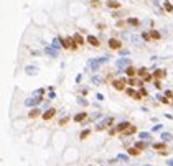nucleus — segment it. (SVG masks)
I'll return each mask as SVG.
<instances>
[{
  "label": "nucleus",
  "mask_w": 173,
  "mask_h": 166,
  "mask_svg": "<svg viewBox=\"0 0 173 166\" xmlns=\"http://www.w3.org/2000/svg\"><path fill=\"white\" fill-rule=\"evenodd\" d=\"M46 94V89H43V87H40V89H36V91H33V96L35 97H43Z\"/></svg>",
  "instance_id": "22"
},
{
  "label": "nucleus",
  "mask_w": 173,
  "mask_h": 166,
  "mask_svg": "<svg viewBox=\"0 0 173 166\" xmlns=\"http://www.w3.org/2000/svg\"><path fill=\"white\" fill-rule=\"evenodd\" d=\"M59 44H61V39H55V41H53V48H59Z\"/></svg>",
  "instance_id": "39"
},
{
  "label": "nucleus",
  "mask_w": 173,
  "mask_h": 166,
  "mask_svg": "<svg viewBox=\"0 0 173 166\" xmlns=\"http://www.w3.org/2000/svg\"><path fill=\"white\" fill-rule=\"evenodd\" d=\"M89 133H91V130H89V128L82 130V132H81V135H79V138H81V140H86V138L89 137Z\"/></svg>",
  "instance_id": "24"
},
{
  "label": "nucleus",
  "mask_w": 173,
  "mask_h": 166,
  "mask_svg": "<svg viewBox=\"0 0 173 166\" xmlns=\"http://www.w3.org/2000/svg\"><path fill=\"white\" fill-rule=\"evenodd\" d=\"M115 133H119V132H117V130H115V128H110V130H109V135H110V137H114Z\"/></svg>",
  "instance_id": "43"
},
{
  "label": "nucleus",
  "mask_w": 173,
  "mask_h": 166,
  "mask_svg": "<svg viewBox=\"0 0 173 166\" xmlns=\"http://www.w3.org/2000/svg\"><path fill=\"white\" fill-rule=\"evenodd\" d=\"M78 102H79L81 105H87V100H86V99H82V97H79V99H78Z\"/></svg>",
  "instance_id": "40"
},
{
  "label": "nucleus",
  "mask_w": 173,
  "mask_h": 166,
  "mask_svg": "<svg viewBox=\"0 0 173 166\" xmlns=\"http://www.w3.org/2000/svg\"><path fill=\"white\" fill-rule=\"evenodd\" d=\"M115 64H117V68H129V66H130V61L129 59H125V58H121V59H119L117 62H115Z\"/></svg>",
  "instance_id": "14"
},
{
  "label": "nucleus",
  "mask_w": 173,
  "mask_h": 166,
  "mask_svg": "<svg viewBox=\"0 0 173 166\" xmlns=\"http://www.w3.org/2000/svg\"><path fill=\"white\" fill-rule=\"evenodd\" d=\"M109 48L110 49H121L122 48V43L119 41V39H115V38H109Z\"/></svg>",
  "instance_id": "7"
},
{
  "label": "nucleus",
  "mask_w": 173,
  "mask_h": 166,
  "mask_svg": "<svg viewBox=\"0 0 173 166\" xmlns=\"http://www.w3.org/2000/svg\"><path fill=\"white\" fill-rule=\"evenodd\" d=\"M129 127H130V122H121V123L117 125V127H115V130H117L119 133H122L124 130H127Z\"/></svg>",
  "instance_id": "17"
},
{
  "label": "nucleus",
  "mask_w": 173,
  "mask_h": 166,
  "mask_svg": "<svg viewBox=\"0 0 173 166\" xmlns=\"http://www.w3.org/2000/svg\"><path fill=\"white\" fill-rule=\"evenodd\" d=\"M73 38H74V41H76L78 46H82V44H86V39H84L79 33H74V35H73Z\"/></svg>",
  "instance_id": "16"
},
{
  "label": "nucleus",
  "mask_w": 173,
  "mask_h": 166,
  "mask_svg": "<svg viewBox=\"0 0 173 166\" xmlns=\"http://www.w3.org/2000/svg\"><path fill=\"white\" fill-rule=\"evenodd\" d=\"M171 104H173V100H171Z\"/></svg>",
  "instance_id": "50"
},
{
  "label": "nucleus",
  "mask_w": 173,
  "mask_h": 166,
  "mask_svg": "<svg viewBox=\"0 0 173 166\" xmlns=\"http://www.w3.org/2000/svg\"><path fill=\"white\" fill-rule=\"evenodd\" d=\"M155 87H157V89H162V82H160V81H155Z\"/></svg>",
  "instance_id": "44"
},
{
  "label": "nucleus",
  "mask_w": 173,
  "mask_h": 166,
  "mask_svg": "<svg viewBox=\"0 0 173 166\" xmlns=\"http://www.w3.org/2000/svg\"><path fill=\"white\" fill-rule=\"evenodd\" d=\"M55 115H56V109H48V110L43 112L41 117H43V120H51Z\"/></svg>",
  "instance_id": "8"
},
{
  "label": "nucleus",
  "mask_w": 173,
  "mask_h": 166,
  "mask_svg": "<svg viewBox=\"0 0 173 166\" xmlns=\"http://www.w3.org/2000/svg\"><path fill=\"white\" fill-rule=\"evenodd\" d=\"M135 132H137V127L130 123V127H129L127 130H124V132H122V137H130V135H134Z\"/></svg>",
  "instance_id": "11"
},
{
  "label": "nucleus",
  "mask_w": 173,
  "mask_h": 166,
  "mask_svg": "<svg viewBox=\"0 0 173 166\" xmlns=\"http://www.w3.org/2000/svg\"><path fill=\"white\" fill-rule=\"evenodd\" d=\"M38 115H43V112L40 110L38 107H33V109H32V110L28 112V117H30V118H36Z\"/></svg>",
  "instance_id": "12"
},
{
  "label": "nucleus",
  "mask_w": 173,
  "mask_h": 166,
  "mask_svg": "<svg viewBox=\"0 0 173 166\" xmlns=\"http://www.w3.org/2000/svg\"><path fill=\"white\" fill-rule=\"evenodd\" d=\"M150 36H152V39H160V38H162L160 33H158L157 30H152V31H150Z\"/></svg>",
  "instance_id": "26"
},
{
  "label": "nucleus",
  "mask_w": 173,
  "mask_h": 166,
  "mask_svg": "<svg viewBox=\"0 0 173 166\" xmlns=\"http://www.w3.org/2000/svg\"><path fill=\"white\" fill-rule=\"evenodd\" d=\"M139 91H140V94H142V96H148V92H147V91H145V89H144V87H139Z\"/></svg>",
  "instance_id": "42"
},
{
  "label": "nucleus",
  "mask_w": 173,
  "mask_h": 166,
  "mask_svg": "<svg viewBox=\"0 0 173 166\" xmlns=\"http://www.w3.org/2000/svg\"><path fill=\"white\" fill-rule=\"evenodd\" d=\"M147 146H148V143H144V141H137L135 143V148H139L140 151L144 150V148H147Z\"/></svg>",
  "instance_id": "27"
},
{
  "label": "nucleus",
  "mask_w": 173,
  "mask_h": 166,
  "mask_svg": "<svg viewBox=\"0 0 173 166\" xmlns=\"http://www.w3.org/2000/svg\"><path fill=\"white\" fill-rule=\"evenodd\" d=\"M155 77H153V74H148V76H145L144 77V82H150V81H153Z\"/></svg>",
  "instance_id": "37"
},
{
  "label": "nucleus",
  "mask_w": 173,
  "mask_h": 166,
  "mask_svg": "<svg viewBox=\"0 0 173 166\" xmlns=\"http://www.w3.org/2000/svg\"><path fill=\"white\" fill-rule=\"evenodd\" d=\"M59 39H61V44H63V48H66V49H76V48H78V44H76V41H74L73 36L59 38Z\"/></svg>",
  "instance_id": "3"
},
{
  "label": "nucleus",
  "mask_w": 173,
  "mask_h": 166,
  "mask_svg": "<svg viewBox=\"0 0 173 166\" xmlns=\"http://www.w3.org/2000/svg\"><path fill=\"white\" fill-rule=\"evenodd\" d=\"M125 94H127V96H130L132 99H135V100H140V99L144 97L140 94V91H135V89H132V87H127L125 89Z\"/></svg>",
  "instance_id": "5"
},
{
  "label": "nucleus",
  "mask_w": 173,
  "mask_h": 166,
  "mask_svg": "<svg viewBox=\"0 0 173 166\" xmlns=\"http://www.w3.org/2000/svg\"><path fill=\"white\" fill-rule=\"evenodd\" d=\"M68 122H69V117H63V118L59 120V125H61V127H64V125L68 123Z\"/></svg>",
  "instance_id": "35"
},
{
  "label": "nucleus",
  "mask_w": 173,
  "mask_h": 166,
  "mask_svg": "<svg viewBox=\"0 0 173 166\" xmlns=\"http://www.w3.org/2000/svg\"><path fill=\"white\" fill-rule=\"evenodd\" d=\"M106 5H107L109 8H114V10L121 8V3H119L117 0H107V2H106Z\"/></svg>",
  "instance_id": "18"
},
{
  "label": "nucleus",
  "mask_w": 173,
  "mask_h": 166,
  "mask_svg": "<svg viewBox=\"0 0 173 166\" xmlns=\"http://www.w3.org/2000/svg\"><path fill=\"white\" fill-rule=\"evenodd\" d=\"M86 41L87 43H89L91 44V46H99V44H101V41H99V38H97V36H94V35H89V36H87L86 38Z\"/></svg>",
  "instance_id": "10"
},
{
  "label": "nucleus",
  "mask_w": 173,
  "mask_h": 166,
  "mask_svg": "<svg viewBox=\"0 0 173 166\" xmlns=\"http://www.w3.org/2000/svg\"><path fill=\"white\" fill-rule=\"evenodd\" d=\"M137 71H139V69H135L134 66H129V68L124 69V73H125L127 77H137Z\"/></svg>",
  "instance_id": "9"
},
{
  "label": "nucleus",
  "mask_w": 173,
  "mask_h": 166,
  "mask_svg": "<svg viewBox=\"0 0 173 166\" xmlns=\"http://www.w3.org/2000/svg\"><path fill=\"white\" fill-rule=\"evenodd\" d=\"M163 8H165L167 12H173V5L168 2V0H165V2H163Z\"/></svg>",
  "instance_id": "25"
},
{
  "label": "nucleus",
  "mask_w": 173,
  "mask_h": 166,
  "mask_svg": "<svg viewBox=\"0 0 173 166\" xmlns=\"http://www.w3.org/2000/svg\"><path fill=\"white\" fill-rule=\"evenodd\" d=\"M139 138L140 140H147V138H150V133L148 132H142V133H139Z\"/></svg>",
  "instance_id": "32"
},
{
  "label": "nucleus",
  "mask_w": 173,
  "mask_h": 166,
  "mask_svg": "<svg viewBox=\"0 0 173 166\" xmlns=\"http://www.w3.org/2000/svg\"><path fill=\"white\" fill-rule=\"evenodd\" d=\"M162 130V123H158V125H155V127L152 128V132H160Z\"/></svg>",
  "instance_id": "41"
},
{
  "label": "nucleus",
  "mask_w": 173,
  "mask_h": 166,
  "mask_svg": "<svg viewBox=\"0 0 173 166\" xmlns=\"http://www.w3.org/2000/svg\"><path fill=\"white\" fill-rule=\"evenodd\" d=\"M55 97H56V94H55V92H53V91H51L50 94H48V99H55Z\"/></svg>",
  "instance_id": "45"
},
{
  "label": "nucleus",
  "mask_w": 173,
  "mask_h": 166,
  "mask_svg": "<svg viewBox=\"0 0 173 166\" xmlns=\"http://www.w3.org/2000/svg\"><path fill=\"white\" fill-rule=\"evenodd\" d=\"M97 117H101V110H97V112H94V114L91 115V120H96Z\"/></svg>",
  "instance_id": "38"
},
{
  "label": "nucleus",
  "mask_w": 173,
  "mask_h": 166,
  "mask_svg": "<svg viewBox=\"0 0 173 166\" xmlns=\"http://www.w3.org/2000/svg\"><path fill=\"white\" fill-rule=\"evenodd\" d=\"M43 102V97H33V99H26L25 100V105L26 107H36Z\"/></svg>",
  "instance_id": "6"
},
{
  "label": "nucleus",
  "mask_w": 173,
  "mask_h": 166,
  "mask_svg": "<svg viewBox=\"0 0 173 166\" xmlns=\"http://www.w3.org/2000/svg\"><path fill=\"white\" fill-rule=\"evenodd\" d=\"M127 23H129V25H132V26H139L140 20H137V18H129V20H127Z\"/></svg>",
  "instance_id": "29"
},
{
  "label": "nucleus",
  "mask_w": 173,
  "mask_h": 166,
  "mask_svg": "<svg viewBox=\"0 0 173 166\" xmlns=\"http://www.w3.org/2000/svg\"><path fill=\"white\" fill-rule=\"evenodd\" d=\"M117 160H119V161H125V163H127V161H129V155L121 153V155H117Z\"/></svg>",
  "instance_id": "31"
},
{
  "label": "nucleus",
  "mask_w": 173,
  "mask_h": 166,
  "mask_svg": "<svg viewBox=\"0 0 173 166\" xmlns=\"http://www.w3.org/2000/svg\"><path fill=\"white\" fill-rule=\"evenodd\" d=\"M160 137H162V140H163V141H170L171 138H173V137L170 135V133H167V132H163V133H162Z\"/></svg>",
  "instance_id": "28"
},
{
  "label": "nucleus",
  "mask_w": 173,
  "mask_h": 166,
  "mask_svg": "<svg viewBox=\"0 0 173 166\" xmlns=\"http://www.w3.org/2000/svg\"><path fill=\"white\" fill-rule=\"evenodd\" d=\"M127 81L125 77H122V79H115L112 81V87L115 89V91H125V84H127Z\"/></svg>",
  "instance_id": "4"
},
{
  "label": "nucleus",
  "mask_w": 173,
  "mask_h": 166,
  "mask_svg": "<svg viewBox=\"0 0 173 166\" xmlns=\"http://www.w3.org/2000/svg\"><path fill=\"white\" fill-rule=\"evenodd\" d=\"M153 150H167V145H165V141H160V143H153Z\"/></svg>",
  "instance_id": "21"
},
{
  "label": "nucleus",
  "mask_w": 173,
  "mask_h": 166,
  "mask_svg": "<svg viewBox=\"0 0 173 166\" xmlns=\"http://www.w3.org/2000/svg\"><path fill=\"white\" fill-rule=\"evenodd\" d=\"M96 97H97V100H104V96H102V94H97Z\"/></svg>",
  "instance_id": "46"
},
{
  "label": "nucleus",
  "mask_w": 173,
  "mask_h": 166,
  "mask_svg": "<svg viewBox=\"0 0 173 166\" xmlns=\"http://www.w3.org/2000/svg\"><path fill=\"white\" fill-rule=\"evenodd\" d=\"M112 123H114V117H106L101 123L96 125V130H97V132H102V130H106V128H110V127H112Z\"/></svg>",
  "instance_id": "2"
},
{
  "label": "nucleus",
  "mask_w": 173,
  "mask_h": 166,
  "mask_svg": "<svg viewBox=\"0 0 173 166\" xmlns=\"http://www.w3.org/2000/svg\"><path fill=\"white\" fill-rule=\"evenodd\" d=\"M91 7H94V8L101 7V2H99V0H91Z\"/></svg>",
  "instance_id": "36"
},
{
  "label": "nucleus",
  "mask_w": 173,
  "mask_h": 166,
  "mask_svg": "<svg viewBox=\"0 0 173 166\" xmlns=\"http://www.w3.org/2000/svg\"><path fill=\"white\" fill-rule=\"evenodd\" d=\"M144 166H152V164H144Z\"/></svg>",
  "instance_id": "49"
},
{
  "label": "nucleus",
  "mask_w": 173,
  "mask_h": 166,
  "mask_svg": "<svg viewBox=\"0 0 173 166\" xmlns=\"http://www.w3.org/2000/svg\"><path fill=\"white\" fill-rule=\"evenodd\" d=\"M86 118H87V114H86V112H79V114H76V115H74V122H78V123L84 122Z\"/></svg>",
  "instance_id": "15"
},
{
  "label": "nucleus",
  "mask_w": 173,
  "mask_h": 166,
  "mask_svg": "<svg viewBox=\"0 0 173 166\" xmlns=\"http://www.w3.org/2000/svg\"><path fill=\"white\" fill-rule=\"evenodd\" d=\"M167 153H168L167 150H162V151H160V155H162V156H167Z\"/></svg>",
  "instance_id": "47"
},
{
  "label": "nucleus",
  "mask_w": 173,
  "mask_h": 166,
  "mask_svg": "<svg viewBox=\"0 0 173 166\" xmlns=\"http://www.w3.org/2000/svg\"><path fill=\"white\" fill-rule=\"evenodd\" d=\"M107 61H109V56H104V58H99V59H91L87 62V66H89L91 71H97L101 64H104V62H107Z\"/></svg>",
  "instance_id": "1"
},
{
  "label": "nucleus",
  "mask_w": 173,
  "mask_h": 166,
  "mask_svg": "<svg viewBox=\"0 0 173 166\" xmlns=\"http://www.w3.org/2000/svg\"><path fill=\"white\" fill-rule=\"evenodd\" d=\"M45 53H46V54H50L51 58H56V54H58V53H56V49L53 48V46H46V49H45Z\"/></svg>",
  "instance_id": "20"
},
{
  "label": "nucleus",
  "mask_w": 173,
  "mask_h": 166,
  "mask_svg": "<svg viewBox=\"0 0 173 166\" xmlns=\"http://www.w3.org/2000/svg\"><path fill=\"white\" fill-rule=\"evenodd\" d=\"M148 74H150V73H148L147 68H140L139 71H137V77H142V79H144L145 76H148Z\"/></svg>",
  "instance_id": "19"
},
{
  "label": "nucleus",
  "mask_w": 173,
  "mask_h": 166,
  "mask_svg": "<svg viewBox=\"0 0 173 166\" xmlns=\"http://www.w3.org/2000/svg\"><path fill=\"white\" fill-rule=\"evenodd\" d=\"M158 97V100L162 102V104H170V99L168 97H162V96H157Z\"/></svg>",
  "instance_id": "34"
},
{
  "label": "nucleus",
  "mask_w": 173,
  "mask_h": 166,
  "mask_svg": "<svg viewBox=\"0 0 173 166\" xmlns=\"http://www.w3.org/2000/svg\"><path fill=\"white\" fill-rule=\"evenodd\" d=\"M142 38H144L145 41H150V39H152V36H150V31H144V33H142Z\"/></svg>",
  "instance_id": "33"
},
{
  "label": "nucleus",
  "mask_w": 173,
  "mask_h": 166,
  "mask_svg": "<svg viewBox=\"0 0 173 166\" xmlns=\"http://www.w3.org/2000/svg\"><path fill=\"white\" fill-rule=\"evenodd\" d=\"M26 74H36V68L35 66H26Z\"/></svg>",
  "instance_id": "30"
},
{
  "label": "nucleus",
  "mask_w": 173,
  "mask_h": 166,
  "mask_svg": "<svg viewBox=\"0 0 173 166\" xmlns=\"http://www.w3.org/2000/svg\"><path fill=\"white\" fill-rule=\"evenodd\" d=\"M127 153L130 156H137L140 153V150H139V148H135V146H132V148H129V150H127Z\"/></svg>",
  "instance_id": "23"
},
{
  "label": "nucleus",
  "mask_w": 173,
  "mask_h": 166,
  "mask_svg": "<svg viewBox=\"0 0 173 166\" xmlns=\"http://www.w3.org/2000/svg\"><path fill=\"white\" fill-rule=\"evenodd\" d=\"M167 164H168V166H173V160H168V161H167Z\"/></svg>",
  "instance_id": "48"
},
{
  "label": "nucleus",
  "mask_w": 173,
  "mask_h": 166,
  "mask_svg": "<svg viewBox=\"0 0 173 166\" xmlns=\"http://www.w3.org/2000/svg\"><path fill=\"white\" fill-rule=\"evenodd\" d=\"M153 77H155V81H160V79H163V77H165V76H167V73H165V71H163V69H157V71H153Z\"/></svg>",
  "instance_id": "13"
}]
</instances>
